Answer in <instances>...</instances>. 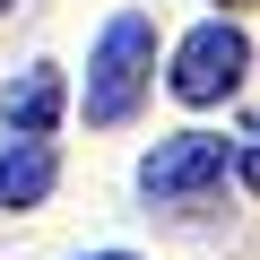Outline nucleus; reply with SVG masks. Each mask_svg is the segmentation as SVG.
Masks as SVG:
<instances>
[{"instance_id": "7ed1b4c3", "label": "nucleus", "mask_w": 260, "mask_h": 260, "mask_svg": "<svg viewBox=\"0 0 260 260\" xmlns=\"http://www.w3.org/2000/svg\"><path fill=\"white\" fill-rule=\"evenodd\" d=\"M243 70H251V35L234 26V18H208V26H191L182 35V52H174V95L182 104H217V95H234L243 87Z\"/></svg>"}, {"instance_id": "f03ea898", "label": "nucleus", "mask_w": 260, "mask_h": 260, "mask_svg": "<svg viewBox=\"0 0 260 260\" xmlns=\"http://www.w3.org/2000/svg\"><path fill=\"white\" fill-rule=\"evenodd\" d=\"M225 174H234V148L217 139V130H174V139H156V148L139 156V191H148L156 208H191V200H208Z\"/></svg>"}, {"instance_id": "39448f33", "label": "nucleus", "mask_w": 260, "mask_h": 260, "mask_svg": "<svg viewBox=\"0 0 260 260\" xmlns=\"http://www.w3.org/2000/svg\"><path fill=\"white\" fill-rule=\"evenodd\" d=\"M52 182H61V156L44 148V139H9L0 148V208H35V200H52Z\"/></svg>"}, {"instance_id": "6e6552de", "label": "nucleus", "mask_w": 260, "mask_h": 260, "mask_svg": "<svg viewBox=\"0 0 260 260\" xmlns=\"http://www.w3.org/2000/svg\"><path fill=\"white\" fill-rule=\"evenodd\" d=\"M0 9H9V0H0Z\"/></svg>"}, {"instance_id": "423d86ee", "label": "nucleus", "mask_w": 260, "mask_h": 260, "mask_svg": "<svg viewBox=\"0 0 260 260\" xmlns=\"http://www.w3.org/2000/svg\"><path fill=\"white\" fill-rule=\"evenodd\" d=\"M234 165H243V182H251V191H260V121H251V130H243V148H234Z\"/></svg>"}, {"instance_id": "0eeeda50", "label": "nucleus", "mask_w": 260, "mask_h": 260, "mask_svg": "<svg viewBox=\"0 0 260 260\" xmlns=\"http://www.w3.org/2000/svg\"><path fill=\"white\" fill-rule=\"evenodd\" d=\"M87 260H139V251H87Z\"/></svg>"}, {"instance_id": "20e7f679", "label": "nucleus", "mask_w": 260, "mask_h": 260, "mask_svg": "<svg viewBox=\"0 0 260 260\" xmlns=\"http://www.w3.org/2000/svg\"><path fill=\"white\" fill-rule=\"evenodd\" d=\"M61 104H70L61 70H52V61H35V70H18V78H9V95H0V121H9V139H44V130L61 121Z\"/></svg>"}, {"instance_id": "f257e3e1", "label": "nucleus", "mask_w": 260, "mask_h": 260, "mask_svg": "<svg viewBox=\"0 0 260 260\" xmlns=\"http://www.w3.org/2000/svg\"><path fill=\"white\" fill-rule=\"evenodd\" d=\"M148 78H156V26L139 18V9H121V18H104V35H95V52H87V121H130L139 113V95H148Z\"/></svg>"}]
</instances>
